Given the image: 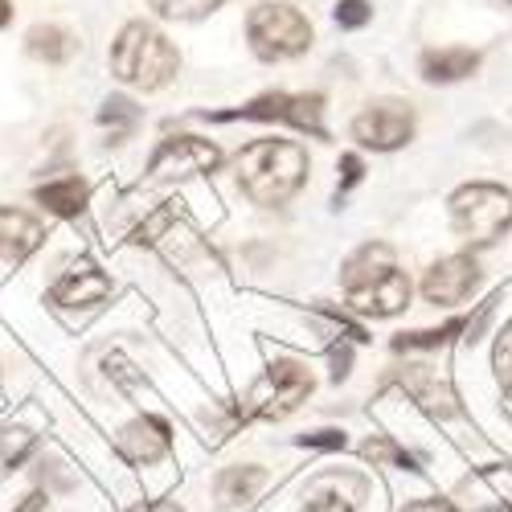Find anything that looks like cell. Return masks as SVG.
<instances>
[{"instance_id":"1","label":"cell","mask_w":512,"mask_h":512,"mask_svg":"<svg viewBox=\"0 0 512 512\" xmlns=\"http://www.w3.org/2000/svg\"><path fill=\"white\" fill-rule=\"evenodd\" d=\"M238 189L246 193V201L275 209L287 205L308 181V152L291 140H254L238 152Z\"/></svg>"},{"instance_id":"2","label":"cell","mask_w":512,"mask_h":512,"mask_svg":"<svg viewBox=\"0 0 512 512\" xmlns=\"http://www.w3.org/2000/svg\"><path fill=\"white\" fill-rule=\"evenodd\" d=\"M181 54L156 25L148 21H127L111 46V74L123 87L136 91H160L177 78Z\"/></svg>"},{"instance_id":"3","label":"cell","mask_w":512,"mask_h":512,"mask_svg":"<svg viewBox=\"0 0 512 512\" xmlns=\"http://www.w3.org/2000/svg\"><path fill=\"white\" fill-rule=\"evenodd\" d=\"M451 226L467 246H496L512 230V189L472 181L451 193Z\"/></svg>"},{"instance_id":"4","label":"cell","mask_w":512,"mask_h":512,"mask_svg":"<svg viewBox=\"0 0 512 512\" xmlns=\"http://www.w3.org/2000/svg\"><path fill=\"white\" fill-rule=\"evenodd\" d=\"M246 37H250V50L259 54L263 62H287V58L308 54V46H312V21L295 5L267 0V5L250 9Z\"/></svg>"},{"instance_id":"5","label":"cell","mask_w":512,"mask_h":512,"mask_svg":"<svg viewBox=\"0 0 512 512\" xmlns=\"http://www.w3.org/2000/svg\"><path fill=\"white\" fill-rule=\"evenodd\" d=\"M312 394V373L304 361H271L263 369V377L254 381L242 398V418H263V422H279L291 410H300V402Z\"/></svg>"},{"instance_id":"6","label":"cell","mask_w":512,"mask_h":512,"mask_svg":"<svg viewBox=\"0 0 512 512\" xmlns=\"http://www.w3.org/2000/svg\"><path fill=\"white\" fill-rule=\"evenodd\" d=\"M205 119H259V123H291L300 132H312L324 140V95H287V91H267L259 99L242 103L238 111H218V115H205Z\"/></svg>"},{"instance_id":"7","label":"cell","mask_w":512,"mask_h":512,"mask_svg":"<svg viewBox=\"0 0 512 512\" xmlns=\"http://www.w3.org/2000/svg\"><path fill=\"white\" fill-rule=\"evenodd\" d=\"M222 168V148L201 136H168L156 144L152 160H148V177L152 181H181V177H201Z\"/></svg>"},{"instance_id":"8","label":"cell","mask_w":512,"mask_h":512,"mask_svg":"<svg viewBox=\"0 0 512 512\" xmlns=\"http://www.w3.org/2000/svg\"><path fill=\"white\" fill-rule=\"evenodd\" d=\"M410 136H414V107L402 99L369 103L353 119V140L361 148H373V152H394V148L410 144Z\"/></svg>"},{"instance_id":"9","label":"cell","mask_w":512,"mask_h":512,"mask_svg":"<svg viewBox=\"0 0 512 512\" xmlns=\"http://www.w3.org/2000/svg\"><path fill=\"white\" fill-rule=\"evenodd\" d=\"M480 283H484V271L476 263V254H447V259H439L422 275V300L435 308H455L467 295H476Z\"/></svg>"},{"instance_id":"10","label":"cell","mask_w":512,"mask_h":512,"mask_svg":"<svg viewBox=\"0 0 512 512\" xmlns=\"http://www.w3.org/2000/svg\"><path fill=\"white\" fill-rule=\"evenodd\" d=\"M115 443H119V455L127 463L152 467V463H160L168 451H173V426H168L164 418H156V414H144V418L127 422Z\"/></svg>"},{"instance_id":"11","label":"cell","mask_w":512,"mask_h":512,"mask_svg":"<svg viewBox=\"0 0 512 512\" xmlns=\"http://www.w3.org/2000/svg\"><path fill=\"white\" fill-rule=\"evenodd\" d=\"M111 291H115V283L91 259H82L70 271H62V279L50 287V304L54 308H95Z\"/></svg>"},{"instance_id":"12","label":"cell","mask_w":512,"mask_h":512,"mask_svg":"<svg viewBox=\"0 0 512 512\" xmlns=\"http://www.w3.org/2000/svg\"><path fill=\"white\" fill-rule=\"evenodd\" d=\"M410 279H406V271H390L386 279H377V283H369V287H361V291H349L345 300H349V308L357 312V316H373V320H386V316H398V312H406L410 308Z\"/></svg>"},{"instance_id":"13","label":"cell","mask_w":512,"mask_h":512,"mask_svg":"<svg viewBox=\"0 0 512 512\" xmlns=\"http://www.w3.org/2000/svg\"><path fill=\"white\" fill-rule=\"evenodd\" d=\"M41 242H46V226H41L33 213L0 205V259L5 263H25Z\"/></svg>"},{"instance_id":"14","label":"cell","mask_w":512,"mask_h":512,"mask_svg":"<svg viewBox=\"0 0 512 512\" xmlns=\"http://www.w3.org/2000/svg\"><path fill=\"white\" fill-rule=\"evenodd\" d=\"M390 271H398V259H394V246L386 242H365L361 250H353L345 267H340V283H345V295L349 291H361L377 279H386Z\"/></svg>"},{"instance_id":"15","label":"cell","mask_w":512,"mask_h":512,"mask_svg":"<svg viewBox=\"0 0 512 512\" xmlns=\"http://www.w3.org/2000/svg\"><path fill=\"white\" fill-rule=\"evenodd\" d=\"M267 467L259 463H234V467H222L218 480H213V496H218L222 508H238V504H250L267 488Z\"/></svg>"},{"instance_id":"16","label":"cell","mask_w":512,"mask_h":512,"mask_svg":"<svg viewBox=\"0 0 512 512\" xmlns=\"http://www.w3.org/2000/svg\"><path fill=\"white\" fill-rule=\"evenodd\" d=\"M402 386L410 390V398H414L422 410H431V414H439V418H451V414L459 410L451 386H447V381H443L431 365H406Z\"/></svg>"},{"instance_id":"17","label":"cell","mask_w":512,"mask_h":512,"mask_svg":"<svg viewBox=\"0 0 512 512\" xmlns=\"http://www.w3.org/2000/svg\"><path fill=\"white\" fill-rule=\"evenodd\" d=\"M41 205H46L50 213H58V218H78L82 209H87V197H91V189H87V181L82 177H58V181H46V185H37V193H33Z\"/></svg>"},{"instance_id":"18","label":"cell","mask_w":512,"mask_h":512,"mask_svg":"<svg viewBox=\"0 0 512 512\" xmlns=\"http://www.w3.org/2000/svg\"><path fill=\"white\" fill-rule=\"evenodd\" d=\"M480 66V54L476 50H463V46H451V50H426L422 54V78L426 82H459Z\"/></svg>"},{"instance_id":"19","label":"cell","mask_w":512,"mask_h":512,"mask_svg":"<svg viewBox=\"0 0 512 512\" xmlns=\"http://www.w3.org/2000/svg\"><path fill=\"white\" fill-rule=\"evenodd\" d=\"M25 50L37 58V62H46V66H62L74 58L78 50V41L62 29V25H33L25 33Z\"/></svg>"},{"instance_id":"20","label":"cell","mask_w":512,"mask_h":512,"mask_svg":"<svg viewBox=\"0 0 512 512\" xmlns=\"http://www.w3.org/2000/svg\"><path fill=\"white\" fill-rule=\"evenodd\" d=\"M99 123L111 127V144H123L140 127V107L127 99V95H111L103 103V111H99Z\"/></svg>"},{"instance_id":"21","label":"cell","mask_w":512,"mask_h":512,"mask_svg":"<svg viewBox=\"0 0 512 512\" xmlns=\"http://www.w3.org/2000/svg\"><path fill=\"white\" fill-rule=\"evenodd\" d=\"M455 332H463V320H447L443 328L402 332V336H394V353H431V349H443Z\"/></svg>"},{"instance_id":"22","label":"cell","mask_w":512,"mask_h":512,"mask_svg":"<svg viewBox=\"0 0 512 512\" xmlns=\"http://www.w3.org/2000/svg\"><path fill=\"white\" fill-rule=\"evenodd\" d=\"M467 492H476L492 504H504L512 508V467H484L480 476L467 480Z\"/></svg>"},{"instance_id":"23","label":"cell","mask_w":512,"mask_h":512,"mask_svg":"<svg viewBox=\"0 0 512 512\" xmlns=\"http://www.w3.org/2000/svg\"><path fill=\"white\" fill-rule=\"evenodd\" d=\"M361 455H365L373 467L394 463V467H402V472H414V467H418V459H414L398 439H390V435H373V439L361 447Z\"/></svg>"},{"instance_id":"24","label":"cell","mask_w":512,"mask_h":512,"mask_svg":"<svg viewBox=\"0 0 512 512\" xmlns=\"http://www.w3.org/2000/svg\"><path fill=\"white\" fill-rule=\"evenodd\" d=\"M148 5L156 9V17L164 21H201L209 13H218L226 0H148Z\"/></svg>"},{"instance_id":"25","label":"cell","mask_w":512,"mask_h":512,"mask_svg":"<svg viewBox=\"0 0 512 512\" xmlns=\"http://www.w3.org/2000/svg\"><path fill=\"white\" fill-rule=\"evenodd\" d=\"M332 17H336L340 29H361V25L373 21V5L369 0H340V5L332 9Z\"/></svg>"},{"instance_id":"26","label":"cell","mask_w":512,"mask_h":512,"mask_svg":"<svg viewBox=\"0 0 512 512\" xmlns=\"http://www.w3.org/2000/svg\"><path fill=\"white\" fill-rule=\"evenodd\" d=\"M492 365H496V373L512 386V320L500 328V336H496V357H492Z\"/></svg>"},{"instance_id":"27","label":"cell","mask_w":512,"mask_h":512,"mask_svg":"<svg viewBox=\"0 0 512 512\" xmlns=\"http://www.w3.org/2000/svg\"><path fill=\"white\" fill-rule=\"evenodd\" d=\"M304 512H353V500L345 492H320V496L308 500Z\"/></svg>"},{"instance_id":"28","label":"cell","mask_w":512,"mask_h":512,"mask_svg":"<svg viewBox=\"0 0 512 512\" xmlns=\"http://www.w3.org/2000/svg\"><path fill=\"white\" fill-rule=\"evenodd\" d=\"M361 177H365V160H361L357 152H345V156H340V193L353 189Z\"/></svg>"},{"instance_id":"29","label":"cell","mask_w":512,"mask_h":512,"mask_svg":"<svg viewBox=\"0 0 512 512\" xmlns=\"http://www.w3.org/2000/svg\"><path fill=\"white\" fill-rule=\"evenodd\" d=\"M345 435L340 431H312V435H304L300 439V447H316V451H345Z\"/></svg>"},{"instance_id":"30","label":"cell","mask_w":512,"mask_h":512,"mask_svg":"<svg viewBox=\"0 0 512 512\" xmlns=\"http://www.w3.org/2000/svg\"><path fill=\"white\" fill-rule=\"evenodd\" d=\"M353 373V345H336L332 349V381H345Z\"/></svg>"},{"instance_id":"31","label":"cell","mask_w":512,"mask_h":512,"mask_svg":"<svg viewBox=\"0 0 512 512\" xmlns=\"http://www.w3.org/2000/svg\"><path fill=\"white\" fill-rule=\"evenodd\" d=\"M406 512H459L451 500H414L406 504Z\"/></svg>"},{"instance_id":"32","label":"cell","mask_w":512,"mask_h":512,"mask_svg":"<svg viewBox=\"0 0 512 512\" xmlns=\"http://www.w3.org/2000/svg\"><path fill=\"white\" fill-rule=\"evenodd\" d=\"M127 512H185L177 500H144L136 508H127Z\"/></svg>"},{"instance_id":"33","label":"cell","mask_w":512,"mask_h":512,"mask_svg":"<svg viewBox=\"0 0 512 512\" xmlns=\"http://www.w3.org/2000/svg\"><path fill=\"white\" fill-rule=\"evenodd\" d=\"M41 504H46V496H41V492H33V496H25V504H21L17 512H37Z\"/></svg>"},{"instance_id":"34","label":"cell","mask_w":512,"mask_h":512,"mask_svg":"<svg viewBox=\"0 0 512 512\" xmlns=\"http://www.w3.org/2000/svg\"><path fill=\"white\" fill-rule=\"evenodd\" d=\"M13 21V0H0V29Z\"/></svg>"},{"instance_id":"35","label":"cell","mask_w":512,"mask_h":512,"mask_svg":"<svg viewBox=\"0 0 512 512\" xmlns=\"http://www.w3.org/2000/svg\"><path fill=\"white\" fill-rule=\"evenodd\" d=\"M504 410H508V414H512V386H508V390H504Z\"/></svg>"},{"instance_id":"36","label":"cell","mask_w":512,"mask_h":512,"mask_svg":"<svg viewBox=\"0 0 512 512\" xmlns=\"http://www.w3.org/2000/svg\"><path fill=\"white\" fill-rule=\"evenodd\" d=\"M508 5H512V0H508Z\"/></svg>"}]
</instances>
